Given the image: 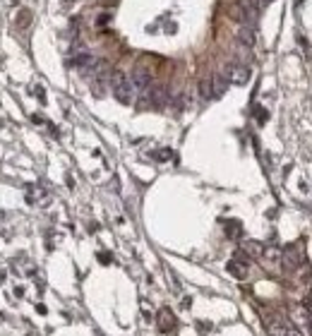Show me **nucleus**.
Here are the masks:
<instances>
[{
  "label": "nucleus",
  "mask_w": 312,
  "mask_h": 336,
  "mask_svg": "<svg viewBox=\"0 0 312 336\" xmlns=\"http://www.w3.org/2000/svg\"><path fill=\"white\" fill-rule=\"evenodd\" d=\"M130 82H132L135 92L144 94L149 87H151V72H149V70H144V67H135V70H132V75H130Z\"/></svg>",
  "instance_id": "nucleus-2"
},
{
  "label": "nucleus",
  "mask_w": 312,
  "mask_h": 336,
  "mask_svg": "<svg viewBox=\"0 0 312 336\" xmlns=\"http://www.w3.org/2000/svg\"><path fill=\"white\" fill-rule=\"evenodd\" d=\"M41 197H46V192H43V190H41L38 185H34L32 190H29V192H27V202H29V204H36Z\"/></svg>",
  "instance_id": "nucleus-12"
},
{
  "label": "nucleus",
  "mask_w": 312,
  "mask_h": 336,
  "mask_svg": "<svg viewBox=\"0 0 312 336\" xmlns=\"http://www.w3.org/2000/svg\"><path fill=\"white\" fill-rule=\"evenodd\" d=\"M27 24H32V12H29V10H22L19 17H17V27L19 29H24Z\"/></svg>",
  "instance_id": "nucleus-15"
},
{
  "label": "nucleus",
  "mask_w": 312,
  "mask_h": 336,
  "mask_svg": "<svg viewBox=\"0 0 312 336\" xmlns=\"http://www.w3.org/2000/svg\"><path fill=\"white\" fill-rule=\"evenodd\" d=\"M63 2H65V5H70V2H72V0H63Z\"/></svg>",
  "instance_id": "nucleus-20"
},
{
  "label": "nucleus",
  "mask_w": 312,
  "mask_h": 336,
  "mask_svg": "<svg viewBox=\"0 0 312 336\" xmlns=\"http://www.w3.org/2000/svg\"><path fill=\"white\" fill-rule=\"evenodd\" d=\"M223 75L228 77V82H233V84L243 87V84H247V82H250L252 72H250V67H247V65H231V67H228V72H223Z\"/></svg>",
  "instance_id": "nucleus-4"
},
{
  "label": "nucleus",
  "mask_w": 312,
  "mask_h": 336,
  "mask_svg": "<svg viewBox=\"0 0 312 336\" xmlns=\"http://www.w3.org/2000/svg\"><path fill=\"white\" fill-rule=\"evenodd\" d=\"M226 87H228V77L226 75L211 77V92H214V96H221V94L226 92Z\"/></svg>",
  "instance_id": "nucleus-9"
},
{
  "label": "nucleus",
  "mask_w": 312,
  "mask_h": 336,
  "mask_svg": "<svg viewBox=\"0 0 312 336\" xmlns=\"http://www.w3.org/2000/svg\"><path fill=\"white\" fill-rule=\"evenodd\" d=\"M264 327H267V334L269 336H286L288 332V324L281 315H267L264 317Z\"/></svg>",
  "instance_id": "nucleus-3"
},
{
  "label": "nucleus",
  "mask_w": 312,
  "mask_h": 336,
  "mask_svg": "<svg viewBox=\"0 0 312 336\" xmlns=\"http://www.w3.org/2000/svg\"><path fill=\"white\" fill-rule=\"evenodd\" d=\"M262 250H264V247L259 243H255V240H247V243L243 245V252H245L247 257H262Z\"/></svg>",
  "instance_id": "nucleus-11"
},
{
  "label": "nucleus",
  "mask_w": 312,
  "mask_h": 336,
  "mask_svg": "<svg viewBox=\"0 0 312 336\" xmlns=\"http://www.w3.org/2000/svg\"><path fill=\"white\" fill-rule=\"evenodd\" d=\"M108 22H110V15H106V12H104V15L99 17V22H96V24H99V27H104V24H108Z\"/></svg>",
  "instance_id": "nucleus-17"
},
{
  "label": "nucleus",
  "mask_w": 312,
  "mask_h": 336,
  "mask_svg": "<svg viewBox=\"0 0 312 336\" xmlns=\"http://www.w3.org/2000/svg\"><path fill=\"white\" fill-rule=\"evenodd\" d=\"M255 115H257L259 123H267V118H269V113L264 111V108H257V113H255Z\"/></svg>",
  "instance_id": "nucleus-16"
},
{
  "label": "nucleus",
  "mask_w": 312,
  "mask_h": 336,
  "mask_svg": "<svg viewBox=\"0 0 312 336\" xmlns=\"http://www.w3.org/2000/svg\"><path fill=\"white\" fill-rule=\"evenodd\" d=\"M156 159H159V161H166V159H171V151L166 149V151H159V154H156Z\"/></svg>",
  "instance_id": "nucleus-18"
},
{
  "label": "nucleus",
  "mask_w": 312,
  "mask_h": 336,
  "mask_svg": "<svg viewBox=\"0 0 312 336\" xmlns=\"http://www.w3.org/2000/svg\"><path fill=\"white\" fill-rule=\"evenodd\" d=\"M200 94H202L204 99L214 96V92H211V77H204L202 82H200Z\"/></svg>",
  "instance_id": "nucleus-13"
},
{
  "label": "nucleus",
  "mask_w": 312,
  "mask_h": 336,
  "mask_svg": "<svg viewBox=\"0 0 312 336\" xmlns=\"http://www.w3.org/2000/svg\"><path fill=\"white\" fill-rule=\"evenodd\" d=\"M110 89H113L115 99H118L120 103H132V96H135V87H132V82H130V75L120 72V70L110 72Z\"/></svg>",
  "instance_id": "nucleus-1"
},
{
  "label": "nucleus",
  "mask_w": 312,
  "mask_h": 336,
  "mask_svg": "<svg viewBox=\"0 0 312 336\" xmlns=\"http://www.w3.org/2000/svg\"><path fill=\"white\" fill-rule=\"evenodd\" d=\"M281 264H283L286 271H298L305 262H303V257H300L298 247H288L286 252H281Z\"/></svg>",
  "instance_id": "nucleus-5"
},
{
  "label": "nucleus",
  "mask_w": 312,
  "mask_h": 336,
  "mask_svg": "<svg viewBox=\"0 0 312 336\" xmlns=\"http://www.w3.org/2000/svg\"><path fill=\"white\" fill-rule=\"evenodd\" d=\"M300 2H303V0H295V5H300Z\"/></svg>",
  "instance_id": "nucleus-21"
},
{
  "label": "nucleus",
  "mask_w": 312,
  "mask_h": 336,
  "mask_svg": "<svg viewBox=\"0 0 312 336\" xmlns=\"http://www.w3.org/2000/svg\"><path fill=\"white\" fill-rule=\"evenodd\" d=\"M247 269H250V257H247L245 252H238L236 260L228 262V271H231L233 276H238V279H245V276H247Z\"/></svg>",
  "instance_id": "nucleus-6"
},
{
  "label": "nucleus",
  "mask_w": 312,
  "mask_h": 336,
  "mask_svg": "<svg viewBox=\"0 0 312 336\" xmlns=\"http://www.w3.org/2000/svg\"><path fill=\"white\" fill-rule=\"evenodd\" d=\"M238 41L243 43V46H255V32H252V27H243L238 32Z\"/></svg>",
  "instance_id": "nucleus-10"
},
{
  "label": "nucleus",
  "mask_w": 312,
  "mask_h": 336,
  "mask_svg": "<svg viewBox=\"0 0 312 336\" xmlns=\"http://www.w3.org/2000/svg\"><path fill=\"white\" fill-rule=\"evenodd\" d=\"M240 233H243V228H240L238 221H228V226H226V235H228V238H238Z\"/></svg>",
  "instance_id": "nucleus-14"
},
{
  "label": "nucleus",
  "mask_w": 312,
  "mask_h": 336,
  "mask_svg": "<svg viewBox=\"0 0 312 336\" xmlns=\"http://www.w3.org/2000/svg\"><path fill=\"white\" fill-rule=\"evenodd\" d=\"M159 329L164 332V334H175V329H178V322H175V315L164 307V310H159Z\"/></svg>",
  "instance_id": "nucleus-7"
},
{
  "label": "nucleus",
  "mask_w": 312,
  "mask_h": 336,
  "mask_svg": "<svg viewBox=\"0 0 312 336\" xmlns=\"http://www.w3.org/2000/svg\"><path fill=\"white\" fill-rule=\"evenodd\" d=\"M262 257H264L267 264H281V250L274 247V245H269V247L262 250ZM267 264H264V267H267Z\"/></svg>",
  "instance_id": "nucleus-8"
},
{
  "label": "nucleus",
  "mask_w": 312,
  "mask_h": 336,
  "mask_svg": "<svg viewBox=\"0 0 312 336\" xmlns=\"http://www.w3.org/2000/svg\"><path fill=\"white\" fill-rule=\"evenodd\" d=\"M286 336H303V334H300L298 329H288V332H286Z\"/></svg>",
  "instance_id": "nucleus-19"
}]
</instances>
